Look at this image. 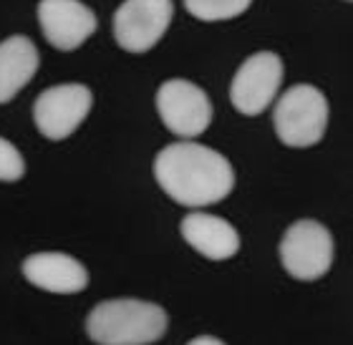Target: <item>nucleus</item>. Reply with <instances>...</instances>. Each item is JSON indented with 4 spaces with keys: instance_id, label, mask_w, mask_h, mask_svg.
<instances>
[{
    "instance_id": "1a4fd4ad",
    "label": "nucleus",
    "mask_w": 353,
    "mask_h": 345,
    "mask_svg": "<svg viewBox=\"0 0 353 345\" xmlns=\"http://www.w3.org/2000/svg\"><path fill=\"white\" fill-rule=\"evenodd\" d=\"M38 23L46 41L59 51H76L96 30V15L81 0H41Z\"/></svg>"
},
{
    "instance_id": "0eeeda50",
    "label": "nucleus",
    "mask_w": 353,
    "mask_h": 345,
    "mask_svg": "<svg viewBox=\"0 0 353 345\" xmlns=\"http://www.w3.org/2000/svg\"><path fill=\"white\" fill-rule=\"evenodd\" d=\"M174 15L172 0H124L114 13V38L126 53L152 51Z\"/></svg>"
},
{
    "instance_id": "dca6fc26",
    "label": "nucleus",
    "mask_w": 353,
    "mask_h": 345,
    "mask_svg": "<svg viewBox=\"0 0 353 345\" xmlns=\"http://www.w3.org/2000/svg\"><path fill=\"white\" fill-rule=\"evenodd\" d=\"M348 3H353V0H348Z\"/></svg>"
},
{
    "instance_id": "f03ea898",
    "label": "nucleus",
    "mask_w": 353,
    "mask_h": 345,
    "mask_svg": "<svg viewBox=\"0 0 353 345\" xmlns=\"http://www.w3.org/2000/svg\"><path fill=\"white\" fill-rule=\"evenodd\" d=\"M167 328L170 317L162 305L134 297L99 302L86 317L88 338L99 345H149Z\"/></svg>"
},
{
    "instance_id": "4468645a",
    "label": "nucleus",
    "mask_w": 353,
    "mask_h": 345,
    "mask_svg": "<svg viewBox=\"0 0 353 345\" xmlns=\"http://www.w3.org/2000/svg\"><path fill=\"white\" fill-rule=\"evenodd\" d=\"M23 174H26L23 154L10 141L0 136V182H18Z\"/></svg>"
},
{
    "instance_id": "6e6552de",
    "label": "nucleus",
    "mask_w": 353,
    "mask_h": 345,
    "mask_svg": "<svg viewBox=\"0 0 353 345\" xmlns=\"http://www.w3.org/2000/svg\"><path fill=\"white\" fill-rule=\"evenodd\" d=\"M280 83H283V61L278 53H252L237 68L230 86V101L243 116H258L275 101Z\"/></svg>"
},
{
    "instance_id": "2eb2a0df",
    "label": "nucleus",
    "mask_w": 353,
    "mask_h": 345,
    "mask_svg": "<svg viewBox=\"0 0 353 345\" xmlns=\"http://www.w3.org/2000/svg\"><path fill=\"white\" fill-rule=\"evenodd\" d=\"M187 345H225L220 338H212V335H199V338L190 340Z\"/></svg>"
},
{
    "instance_id": "423d86ee",
    "label": "nucleus",
    "mask_w": 353,
    "mask_h": 345,
    "mask_svg": "<svg viewBox=\"0 0 353 345\" xmlns=\"http://www.w3.org/2000/svg\"><path fill=\"white\" fill-rule=\"evenodd\" d=\"M94 94L83 83H61L46 88L33 103V121L46 139L63 141L86 121Z\"/></svg>"
},
{
    "instance_id": "f8f14e48",
    "label": "nucleus",
    "mask_w": 353,
    "mask_h": 345,
    "mask_svg": "<svg viewBox=\"0 0 353 345\" xmlns=\"http://www.w3.org/2000/svg\"><path fill=\"white\" fill-rule=\"evenodd\" d=\"M41 66L36 43L28 36H10L0 43V103H8L30 83Z\"/></svg>"
},
{
    "instance_id": "ddd939ff",
    "label": "nucleus",
    "mask_w": 353,
    "mask_h": 345,
    "mask_svg": "<svg viewBox=\"0 0 353 345\" xmlns=\"http://www.w3.org/2000/svg\"><path fill=\"white\" fill-rule=\"evenodd\" d=\"M250 6L252 0H184L187 13L205 23L232 21L237 15H243Z\"/></svg>"
},
{
    "instance_id": "f257e3e1",
    "label": "nucleus",
    "mask_w": 353,
    "mask_h": 345,
    "mask_svg": "<svg viewBox=\"0 0 353 345\" xmlns=\"http://www.w3.org/2000/svg\"><path fill=\"white\" fill-rule=\"evenodd\" d=\"M154 179L182 207L217 205L235 187L232 164L197 141H176L154 159Z\"/></svg>"
},
{
    "instance_id": "7ed1b4c3",
    "label": "nucleus",
    "mask_w": 353,
    "mask_h": 345,
    "mask_svg": "<svg viewBox=\"0 0 353 345\" xmlns=\"http://www.w3.org/2000/svg\"><path fill=\"white\" fill-rule=\"evenodd\" d=\"M272 126L285 147H316L328 129V101L323 91L310 83L290 86L275 103Z\"/></svg>"
},
{
    "instance_id": "9b49d317",
    "label": "nucleus",
    "mask_w": 353,
    "mask_h": 345,
    "mask_svg": "<svg viewBox=\"0 0 353 345\" xmlns=\"http://www.w3.org/2000/svg\"><path fill=\"white\" fill-rule=\"evenodd\" d=\"M182 229L184 242L190 244L192 250H197L202 258L207 260H230L235 258L240 250V235L237 229L222 217L207 212H192L187 214L179 224Z\"/></svg>"
},
{
    "instance_id": "9d476101",
    "label": "nucleus",
    "mask_w": 353,
    "mask_h": 345,
    "mask_svg": "<svg viewBox=\"0 0 353 345\" xmlns=\"http://www.w3.org/2000/svg\"><path fill=\"white\" fill-rule=\"evenodd\" d=\"M23 275L46 293L76 295L88 287V272L66 252H36L23 260Z\"/></svg>"
},
{
    "instance_id": "39448f33",
    "label": "nucleus",
    "mask_w": 353,
    "mask_h": 345,
    "mask_svg": "<svg viewBox=\"0 0 353 345\" xmlns=\"http://www.w3.org/2000/svg\"><path fill=\"white\" fill-rule=\"evenodd\" d=\"M157 111L174 136L194 139L212 124V101L205 88L187 79H170L157 91Z\"/></svg>"
},
{
    "instance_id": "20e7f679",
    "label": "nucleus",
    "mask_w": 353,
    "mask_h": 345,
    "mask_svg": "<svg viewBox=\"0 0 353 345\" xmlns=\"http://www.w3.org/2000/svg\"><path fill=\"white\" fill-rule=\"evenodd\" d=\"M280 262L290 278L313 282L333 264V237L316 220H298L280 240Z\"/></svg>"
}]
</instances>
